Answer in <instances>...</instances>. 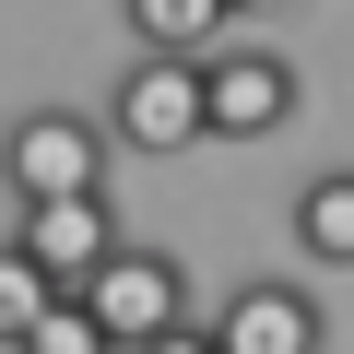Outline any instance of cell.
I'll return each mask as SVG.
<instances>
[{"mask_svg":"<svg viewBox=\"0 0 354 354\" xmlns=\"http://www.w3.org/2000/svg\"><path fill=\"white\" fill-rule=\"evenodd\" d=\"M83 307H95V330L130 354V342H153V330H177V319H189V272H177V248H106L83 283H71Z\"/></svg>","mask_w":354,"mask_h":354,"instance_id":"1","label":"cell"},{"mask_svg":"<svg viewBox=\"0 0 354 354\" xmlns=\"http://www.w3.org/2000/svg\"><path fill=\"white\" fill-rule=\"evenodd\" d=\"M106 118L83 106H24L12 142H0V177H12V201H59V189H106Z\"/></svg>","mask_w":354,"mask_h":354,"instance_id":"2","label":"cell"},{"mask_svg":"<svg viewBox=\"0 0 354 354\" xmlns=\"http://www.w3.org/2000/svg\"><path fill=\"white\" fill-rule=\"evenodd\" d=\"M106 142H130V153H189V142H201V59H189V48H142V59L118 71V95H106Z\"/></svg>","mask_w":354,"mask_h":354,"instance_id":"3","label":"cell"},{"mask_svg":"<svg viewBox=\"0 0 354 354\" xmlns=\"http://www.w3.org/2000/svg\"><path fill=\"white\" fill-rule=\"evenodd\" d=\"M295 118V59L283 48H201V142H260Z\"/></svg>","mask_w":354,"mask_h":354,"instance_id":"4","label":"cell"},{"mask_svg":"<svg viewBox=\"0 0 354 354\" xmlns=\"http://www.w3.org/2000/svg\"><path fill=\"white\" fill-rule=\"evenodd\" d=\"M213 354H319L330 342V319H319V295L295 283V272H260V283H236L213 319Z\"/></svg>","mask_w":354,"mask_h":354,"instance_id":"5","label":"cell"},{"mask_svg":"<svg viewBox=\"0 0 354 354\" xmlns=\"http://www.w3.org/2000/svg\"><path fill=\"white\" fill-rule=\"evenodd\" d=\"M12 248L71 295L106 248H118V213H106V189H59V201H24V225H12Z\"/></svg>","mask_w":354,"mask_h":354,"instance_id":"6","label":"cell"},{"mask_svg":"<svg viewBox=\"0 0 354 354\" xmlns=\"http://www.w3.org/2000/svg\"><path fill=\"white\" fill-rule=\"evenodd\" d=\"M283 236H295V260H307V272H354V165L307 177L295 213H283Z\"/></svg>","mask_w":354,"mask_h":354,"instance_id":"7","label":"cell"},{"mask_svg":"<svg viewBox=\"0 0 354 354\" xmlns=\"http://www.w3.org/2000/svg\"><path fill=\"white\" fill-rule=\"evenodd\" d=\"M118 12H130V36L142 48H225V24H236V0H118Z\"/></svg>","mask_w":354,"mask_h":354,"instance_id":"8","label":"cell"},{"mask_svg":"<svg viewBox=\"0 0 354 354\" xmlns=\"http://www.w3.org/2000/svg\"><path fill=\"white\" fill-rule=\"evenodd\" d=\"M12 354H118V342L95 330V307H83V295H48V307L12 330Z\"/></svg>","mask_w":354,"mask_h":354,"instance_id":"9","label":"cell"},{"mask_svg":"<svg viewBox=\"0 0 354 354\" xmlns=\"http://www.w3.org/2000/svg\"><path fill=\"white\" fill-rule=\"evenodd\" d=\"M48 295H59V283H48V272H36L24 248H12V236H0V354H12V330H24V319H36Z\"/></svg>","mask_w":354,"mask_h":354,"instance_id":"10","label":"cell"},{"mask_svg":"<svg viewBox=\"0 0 354 354\" xmlns=\"http://www.w3.org/2000/svg\"><path fill=\"white\" fill-rule=\"evenodd\" d=\"M130 354H213V330H201V319H177V330H153V342H130Z\"/></svg>","mask_w":354,"mask_h":354,"instance_id":"11","label":"cell"},{"mask_svg":"<svg viewBox=\"0 0 354 354\" xmlns=\"http://www.w3.org/2000/svg\"><path fill=\"white\" fill-rule=\"evenodd\" d=\"M236 12H295V0H236Z\"/></svg>","mask_w":354,"mask_h":354,"instance_id":"12","label":"cell"}]
</instances>
